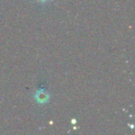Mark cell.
<instances>
[{"label": "cell", "instance_id": "1", "mask_svg": "<svg viewBox=\"0 0 135 135\" xmlns=\"http://www.w3.org/2000/svg\"><path fill=\"white\" fill-rule=\"evenodd\" d=\"M36 102L39 104V105H45L46 104L48 103L49 100H50V95L49 93L43 89H40L37 90L33 96Z\"/></svg>", "mask_w": 135, "mask_h": 135}, {"label": "cell", "instance_id": "2", "mask_svg": "<svg viewBox=\"0 0 135 135\" xmlns=\"http://www.w3.org/2000/svg\"><path fill=\"white\" fill-rule=\"evenodd\" d=\"M76 123H77V120H76V119H72V120H71V123H72V124H75Z\"/></svg>", "mask_w": 135, "mask_h": 135}, {"label": "cell", "instance_id": "3", "mask_svg": "<svg viewBox=\"0 0 135 135\" xmlns=\"http://www.w3.org/2000/svg\"><path fill=\"white\" fill-rule=\"evenodd\" d=\"M40 1H41V2H46V1H48V0H40Z\"/></svg>", "mask_w": 135, "mask_h": 135}]
</instances>
